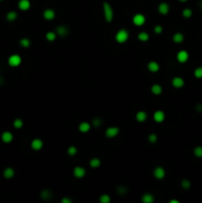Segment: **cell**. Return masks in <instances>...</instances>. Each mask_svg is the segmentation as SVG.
I'll return each mask as SVG.
<instances>
[{
  "instance_id": "1",
  "label": "cell",
  "mask_w": 202,
  "mask_h": 203,
  "mask_svg": "<svg viewBox=\"0 0 202 203\" xmlns=\"http://www.w3.org/2000/svg\"><path fill=\"white\" fill-rule=\"evenodd\" d=\"M103 10H104V16H105L106 22L110 23L113 20V16H114V12H113L112 7H111V5L109 3H107V2H104Z\"/></svg>"
},
{
  "instance_id": "2",
  "label": "cell",
  "mask_w": 202,
  "mask_h": 203,
  "mask_svg": "<svg viewBox=\"0 0 202 203\" xmlns=\"http://www.w3.org/2000/svg\"><path fill=\"white\" fill-rule=\"evenodd\" d=\"M115 39L119 44L126 43L129 39V32L127 31L126 29H120L119 31L117 32V34H116Z\"/></svg>"
},
{
  "instance_id": "3",
  "label": "cell",
  "mask_w": 202,
  "mask_h": 203,
  "mask_svg": "<svg viewBox=\"0 0 202 203\" xmlns=\"http://www.w3.org/2000/svg\"><path fill=\"white\" fill-rule=\"evenodd\" d=\"M176 59H177V61L179 62V63H181V64L186 63V62L188 61V59H189L188 52H186L185 50L179 51V52L177 53V55H176Z\"/></svg>"
},
{
  "instance_id": "4",
  "label": "cell",
  "mask_w": 202,
  "mask_h": 203,
  "mask_svg": "<svg viewBox=\"0 0 202 203\" xmlns=\"http://www.w3.org/2000/svg\"><path fill=\"white\" fill-rule=\"evenodd\" d=\"M145 22H146V17L143 14H141V13H138V14H136L133 17V23L138 27L143 26L145 24Z\"/></svg>"
},
{
  "instance_id": "5",
  "label": "cell",
  "mask_w": 202,
  "mask_h": 203,
  "mask_svg": "<svg viewBox=\"0 0 202 203\" xmlns=\"http://www.w3.org/2000/svg\"><path fill=\"white\" fill-rule=\"evenodd\" d=\"M21 62H22V59H21V57L18 56V55H13V56H11L8 59V64H10L11 66H13V68L19 66L21 64Z\"/></svg>"
},
{
  "instance_id": "6",
  "label": "cell",
  "mask_w": 202,
  "mask_h": 203,
  "mask_svg": "<svg viewBox=\"0 0 202 203\" xmlns=\"http://www.w3.org/2000/svg\"><path fill=\"white\" fill-rule=\"evenodd\" d=\"M118 134H119V128L118 127H109L105 131V135L107 138H114Z\"/></svg>"
},
{
  "instance_id": "7",
  "label": "cell",
  "mask_w": 202,
  "mask_h": 203,
  "mask_svg": "<svg viewBox=\"0 0 202 203\" xmlns=\"http://www.w3.org/2000/svg\"><path fill=\"white\" fill-rule=\"evenodd\" d=\"M86 174V170L82 167H75L73 168V175L76 178H82Z\"/></svg>"
},
{
  "instance_id": "8",
  "label": "cell",
  "mask_w": 202,
  "mask_h": 203,
  "mask_svg": "<svg viewBox=\"0 0 202 203\" xmlns=\"http://www.w3.org/2000/svg\"><path fill=\"white\" fill-rule=\"evenodd\" d=\"M154 176L157 179H162L166 176V170L162 167H157L154 170Z\"/></svg>"
},
{
  "instance_id": "9",
  "label": "cell",
  "mask_w": 202,
  "mask_h": 203,
  "mask_svg": "<svg viewBox=\"0 0 202 203\" xmlns=\"http://www.w3.org/2000/svg\"><path fill=\"white\" fill-rule=\"evenodd\" d=\"M171 84L175 88H181L183 85H184V79L180 77H175L171 80Z\"/></svg>"
},
{
  "instance_id": "10",
  "label": "cell",
  "mask_w": 202,
  "mask_h": 203,
  "mask_svg": "<svg viewBox=\"0 0 202 203\" xmlns=\"http://www.w3.org/2000/svg\"><path fill=\"white\" fill-rule=\"evenodd\" d=\"M43 16H44V18H45L46 20H48V21H51V20H53V19H55V12L53 9H46L45 11H44V13H43Z\"/></svg>"
},
{
  "instance_id": "11",
  "label": "cell",
  "mask_w": 202,
  "mask_h": 203,
  "mask_svg": "<svg viewBox=\"0 0 202 203\" xmlns=\"http://www.w3.org/2000/svg\"><path fill=\"white\" fill-rule=\"evenodd\" d=\"M44 143L41 139H34L31 143V147L32 149L35 150V151H40V150L43 148Z\"/></svg>"
},
{
  "instance_id": "12",
  "label": "cell",
  "mask_w": 202,
  "mask_h": 203,
  "mask_svg": "<svg viewBox=\"0 0 202 203\" xmlns=\"http://www.w3.org/2000/svg\"><path fill=\"white\" fill-rule=\"evenodd\" d=\"M55 32L59 36L61 37H66L67 34H68V28L64 25H62V26H58L57 29H55Z\"/></svg>"
},
{
  "instance_id": "13",
  "label": "cell",
  "mask_w": 202,
  "mask_h": 203,
  "mask_svg": "<svg viewBox=\"0 0 202 203\" xmlns=\"http://www.w3.org/2000/svg\"><path fill=\"white\" fill-rule=\"evenodd\" d=\"M157 10H159V12L161 13L162 15H166L169 12L168 4L166 3V2H162L159 5V7H157Z\"/></svg>"
},
{
  "instance_id": "14",
  "label": "cell",
  "mask_w": 202,
  "mask_h": 203,
  "mask_svg": "<svg viewBox=\"0 0 202 203\" xmlns=\"http://www.w3.org/2000/svg\"><path fill=\"white\" fill-rule=\"evenodd\" d=\"M164 118H166V115H164V113L162 110H157V111H155L154 113V120L155 122H157V123H162L164 120Z\"/></svg>"
},
{
  "instance_id": "15",
  "label": "cell",
  "mask_w": 202,
  "mask_h": 203,
  "mask_svg": "<svg viewBox=\"0 0 202 203\" xmlns=\"http://www.w3.org/2000/svg\"><path fill=\"white\" fill-rule=\"evenodd\" d=\"M18 7L22 11H27L31 7V3H30L29 0H20L19 3H18Z\"/></svg>"
},
{
  "instance_id": "16",
  "label": "cell",
  "mask_w": 202,
  "mask_h": 203,
  "mask_svg": "<svg viewBox=\"0 0 202 203\" xmlns=\"http://www.w3.org/2000/svg\"><path fill=\"white\" fill-rule=\"evenodd\" d=\"M148 70L152 72H157L160 70V64L155 61H152L148 64Z\"/></svg>"
},
{
  "instance_id": "17",
  "label": "cell",
  "mask_w": 202,
  "mask_h": 203,
  "mask_svg": "<svg viewBox=\"0 0 202 203\" xmlns=\"http://www.w3.org/2000/svg\"><path fill=\"white\" fill-rule=\"evenodd\" d=\"M90 128H91V126H90V124L88 122H81L78 125V130L81 133H87L90 130Z\"/></svg>"
},
{
  "instance_id": "18",
  "label": "cell",
  "mask_w": 202,
  "mask_h": 203,
  "mask_svg": "<svg viewBox=\"0 0 202 203\" xmlns=\"http://www.w3.org/2000/svg\"><path fill=\"white\" fill-rule=\"evenodd\" d=\"M147 118H148V115L145 111H139L136 114V120L138 122H140V123L145 122L146 120H147Z\"/></svg>"
},
{
  "instance_id": "19",
  "label": "cell",
  "mask_w": 202,
  "mask_h": 203,
  "mask_svg": "<svg viewBox=\"0 0 202 203\" xmlns=\"http://www.w3.org/2000/svg\"><path fill=\"white\" fill-rule=\"evenodd\" d=\"M142 201L144 203H153L154 202V195L151 193H144L142 195Z\"/></svg>"
},
{
  "instance_id": "20",
  "label": "cell",
  "mask_w": 202,
  "mask_h": 203,
  "mask_svg": "<svg viewBox=\"0 0 202 203\" xmlns=\"http://www.w3.org/2000/svg\"><path fill=\"white\" fill-rule=\"evenodd\" d=\"M13 140V135L10 132H4L2 134V141L4 143H10Z\"/></svg>"
},
{
  "instance_id": "21",
  "label": "cell",
  "mask_w": 202,
  "mask_h": 203,
  "mask_svg": "<svg viewBox=\"0 0 202 203\" xmlns=\"http://www.w3.org/2000/svg\"><path fill=\"white\" fill-rule=\"evenodd\" d=\"M3 174H4V177H5V178H7V179H10V178H12V177L14 176V174H15V172H14L13 168H11V167H7L6 170H4Z\"/></svg>"
},
{
  "instance_id": "22",
  "label": "cell",
  "mask_w": 202,
  "mask_h": 203,
  "mask_svg": "<svg viewBox=\"0 0 202 203\" xmlns=\"http://www.w3.org/2000/svg\"><path fill=\"white\" fill-rule=\"evenodd\" d=\"M173 42L176 44H180L184 41V36H183L181 33H175V35L173 36Z\"/></svg>"
},
{
  "instance_id": "23",
  "label": "cell",
  "mask_w": 202,
  "mask_h": 203,
  "mask_svg": "<svg viewBox=\"0 0 202 203\" xmlns=\"http://www.w3.org/2000/svg\"><path fill=\"white\" fill-rule=\"evenodd\" d=\"M151 91L153 92V94L155 95H160L162 92V87L160 84H154L151 88Z\"/></svg>"
},
{
  "instance_id": "24",
  "label": "cell",
  "mask_w": 202,
  "mask_h": 203,
  "mask_svg": "<svg viewBox=\"0 0 202 203\" xmlns=\"http://www.w3.org/2000/svg\"><path fill=\"white\" fill-rule=\"evenodd\" d=\"M100 165H101V161H100L99 159H97V158L91 159L90 161H89V165L91 167H93V168H96V167H100Z\"/></svg>"
},
{
  "instance_id": "25",
  "label": "cell",
  "mask_w": 202,
  "mask_h": 203,
  "mask_svg": "<svg viewBox=\"0 0 202 203\" xmlns=\"http://www.w3.org/2000/svg\"><path fill=\"white\" fill-rule=\"evenodd\" d=\"M149 38H150V36H149L147 32H141V33L138 34V39L142 41V42H147Z\"/></svg>"
},
{
  "instance_id": "26",
  "label": "cell",
  "mask_w": 202,
  "mask_h": 203,
  "mask_svg": "<svg viewBox=\"0 0 202 203\" xmlns=\"http://www.w3.org/2000/svg\"><path fill=\"white\" fill-rule=\"evenodd\" d=\"M6 17H7V20H8V21L12 22V21H15V20L17 19L18 14L15 12V11H10V12L7 14Z\"/></svg>"
},
{
  "instance_id": "27",
  "label": "cell",
  "mask_w": 202,
  "mask_h": 203,
  "mask_svg": "<svg viewBox=\"0 0 202 203\" xmlns=\"http://www.w3.org/2000/svg\"><path fill=\"white\" fill-rule=\"evenodd\" d=\"M193 154L196 158H202V147L201 146H197L194 148L193 150Z\"/></svg>"
},
{
  "instance_id": "28",
  "label": "cell",
  "mask_w": 202,
  "mask_h": 203,
  "mask_svg": "<svg viewBox=\"0 0 202 203\" xmlns=\"http://www.w3.org/2000/svg\"><path fill=\"white\" fill-rule=\"evenodd\" d=\"M55 38H57V33H54V32H48V33L46 34V39H47L48 41H50V42L55 41Z\"/></svg>"
},
{
  "instance_id": "29",
  "label": "cell",
  "mask_w": 202,
  "mask_h": 203,
  "mask_svg": "<svg viewBox=\"0 0 202 203\" xmlns=\"http://www.w3.org/2000/svg\"><path fill=\"white\" fill-rule=\"evenodd\" d=\"M181 187L183 189H189L190 187H191V182H190L188 179H186V178H184V179H182L181 180Z\"/></svg>"
},
{
  "instance_id": "30",
  "label": "cell",
  "mask_w": 202,
  "mask_h": 203,
  "mask_svg": "<svg viewBox=\"0 0 202 203\" xmlns=\"http://www.w3.org/2000/svg\"><path fill=\"white\" fill-rule=\"evenodd\" d=\"M20 45L22 46V47L24 48H29L30 45H31V41L29 40V39L27 38H23L20 40Z\"/></svg>"
},
{
  "instance_id": "31",
  "label": "cell",
  "mask_w": 202,
  "mask_h": 203,
  "mask_svg": "<svg viewBox=\"0 0 202 203\" xmlns=\"http://www.w3.org/2000/svg\"><path fill=\"white\" fill-rule=\"evenodd\" d=\"M99 201L101 203H109L111 201V197L108 194H102L99 197Z\"/></svg>"
},
{
  "instance_id": "32",
  "label": "cell",
  "mask_w": 202,
  "mask_h": 203,
  "mask_svg": "<svg viewBox=\"0 0 202 203\" xmlns=\"http://www.w3.org/2000/svg\"><path fill=\"white\" fill-rule=\"evenodd\" d=\"M182 16L184 18H190L192 16V10L189 8H185L182 10Z\"/></svg>"
},
{
  "instance_id": "33",
  "label": "cell",
  "mask_w": 202,
  "mask_h": 203,
  "mask_svg": "<svg viewBox=\"0 0 202 203\" xmlns=\"http://www.w3.org/2000/svg\"><path fill=\"white\" fill-rule=\"evenodd\" d=\"M41 197L43 198V199H46V200L50 199V198H51L50 191H49L48 189H45V190H43V191H42V193H41Z\"/></svg>"
},
{
  "instance_id": "34",
  "label": "cell",
  "mask_w": 202,
  "mask_h": 203,
  "mask_svg": "<svg viewBox=\"0 0 202 203\" xmlns=\"http://www.w3.org/2000/svg\"><path fill=\"white\" fill-rule=\"evenodd\" d=\"M76 153H77V149H76L75 147H74V146L68 147V149H67V154H68L69 156L73 157V156H75Z\"/></svg>"
},
{
  "instance_id": "35",
  "label": "cell",
  "mask_w": 202,
  "mask_h": 203,
  "mask_svg": "<svg viewBox=\"0 0 202 203\" xmlns=\"http://www.w3.org/2000/svg\"><path fill=\"white\" fill-rule=\"evenodd\" d=\"M194 77L196 78H202V66L195 68V70H194Z\"/></svg>"
},
{
  "instance_id": "36",
  "label": "cell",
  "mask_w": 202,
  "mask_h": 203,
  "mask_svg": "<svg viewBox=\"0 0 202 203\" xmlns=\"http://www.w3.org/2000/svg\"><path fill=\"white\" fill-rule=\"evenodd\" d=\"M148 140L150 143H152V144H154V143H157V136L155 135V134H150L148 137Z\"/></svg>"
},
{
  "instance_id": "37",
  "label": "cell",
  "mask_w": 202,
  "mask_h": 203,
  "mask_svg": "<svg viewBox=\"0 0 202 203\" xmlns=\"http://www.w3.org/2000/svg\"><path fill=\"white\" fill-rule=\"evenodd\" d=\"M14 127L15 128H17V129H20V128H22L23 127V121L21 119H16L15 121H14Z\"/></svg>"
},
{
  "instance_id": "38",
  "label": "cell",
  "mask_w": 202,
  "mask_h": 203,
  "mask_svg": "<svg viewBox=\"0 0 202 203\" xmlns=\"http://www.w3.org/2000/svg\"><path fill=\"white\" fill-rule=\"evenodd\" d=\"M101 123H102V121L100 118H94L92 120V124H93L94 127H99L101 125Z\"/></svg>"
},
{
  "instance_id": "39",
  "label": "cell",
  "mask_w": 202,
  "mask_h": 203,
  "mask_svg": "<svg viewBox=\"0 0 202 203\" xmlns=\"http://www.w3.org/2000/svg\"><path fill=\"white\" fill-rule=\"evenodd\" d=\"M162 32V27L161 25H157V26L155 27V33L157 34H161Z\"/></svg>"
},
{
  "instance_id": "40",
  "label": "cell",
  "mask_w": 202,
  "mask_h": 203,
  "mask_svg": "<svg viewBox=\"0 0 202 203\" xmlns=\"http://www.w3.org/2000/svg\"><path fill=\"white\" fill-rule=\"evenodd\" d=\"M62 203H71V199L67 197H64L62 199Z\"/></svg>"
},
{
  "instance_id": "41",
  "label": "cell",
  "mask_w": 202,
  "mask_h": 203,
  "mask_svg": "<svg viewBox=\"0 0 202 203\" xmlns=\"http://www.w3.org/2000/svg\"><path fill=\"white\" fill-rule=\"evenodd\" d=\"M118 191H119L121 194H123V193L126 192V189H125V187H119V188H118Z\"/></svg>"
},
{
  "instance_id": "42",
  "label": "cell",
  "mask_w": 202,
  "mask_h": 203,
  "mask_svg": "<svg viewBox=\"0 0 202 203\" xmlns=\"http://www.w3.org/2000/svg\"><path fill=\"white\" fill-rule=\"evenodd\" d=\"M196 110L198 112H202V105L201 104H197L196 105Z\"/></svg>"
},
{
  "instance_id": "43",
  "label": "cell",
  "mask_w": 202,
  "mask_h": 203,
  "mask_svg": "<svg viewBox=\"0 0 202 203\" xmlns=\"http://www.w3.org/2000/svg\"><path fill=\"white\" fill-rule=\"evenodd\" d=\"M171 203H179V201H178V200H175V199H173V200H171Z\"/></svg>"
},
{
  "instance_id": "44",
  "label": "cell",
  "mask_w": 202,
  "mask_h": 203,
  "mask_svg": "<svg viewBox=\"0 0 202 203\" xmlns=\"http://www.w3.org/2000/svg\"><path fill=\"white\" fill-rule=\"evenodd\" d=\"M199 7L202 9V0H200V1H199Z\"/></svg>"
},
{
  "instance_id": "45",
  "label": "cell",
  "mask_w": 202,
  "mask_h": 203,
  "mask_svg": "<svg viewBox=\"0 0 202 203\" xmlns=\"http://www.w3.org/2000/svg\"><path fill=\"white\" fill-rule=\"evenodd\" d=\"M179 1H180V2H186L187 0H179Z\"/></svg>"
},
{
  "instance_id": "46",
  "label": "cell",
  "mask_w": 202,
  "mask_h": 203,
  "mask_svg": "<svg viewBox=\"0 0 202 203\" xmlns=\"http://www.w3.org/2000/svg\"><path fill=\"white\" fill-rule=\"evenodd\" d=\"M0 83H2V78L0 77Z\"/></svg>"
},
{
  "instance_id": "47",
  "label": "cell",
  "mask_w": 202,
  "mask_h": 203,
  "mask_svg": "<svg viewBox=\"0 0 202 203\" xmlns=\"http://www.w3.org/2000/svg\"><path fill=\"white\" fill-rule=\"evenodd\" d=\"M0 1H2V0H0Z\"/></svg>"
}]
</instances>
